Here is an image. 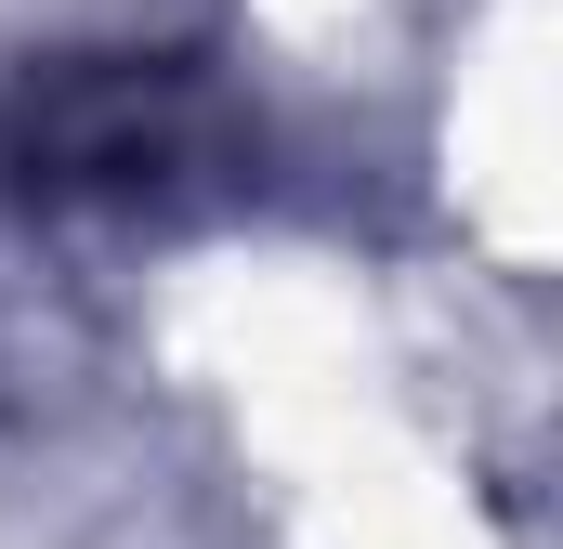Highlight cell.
Instances as JSON below:
<instances>
[{
    "mask_svg": "<svg viewBox=\"0 0 563 549\" xmlns=\"http://www.w3.org/2000/svg\"><path fill=\"white\" fill-rule=\"evenodd\" d=\"M210 144H223V105H210V79L170 66V53L53 66V79L13 105V157H26L40 197H119V210H144V197H170Z\"/></svg>",
    "mask_w": 563,
    "mask_h": 549,
    "instance_id": "6da1fadb",
    "label": "cell"
}]
</instances>
